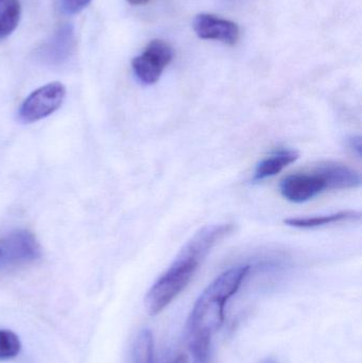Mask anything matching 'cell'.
Masks as SVG:
<instances>
[{
  "mask_svg": "<svg viewBox=\"0 0 362 363\" xmlns=\"http://www.w3.org/2000/svg\"><path fill=\"white\" fill-rule=\"evenodd\" d=\"M235 230L232 223L210 224L198 230L176 255L168 270L153 284L145 298L150 315L161 313L191 283L206 256Z\"/></svg>",
  "mask_w": 362,
  "mask_h": 363,
  "instance_id": "1",
  "label": "cell"
},
{
  "mask_svg": "<svg viewBox=\"0 0 362 363\" xmlns=\"http://www.w3.org/2000/svg\"><path fill=\"white\" fill-rule=\"evenodd\" d=\"M250 266H238L219 275L198 298L187 321L186 336L189 350L197 362L205 363L210 341L222 328L225 307L232 296L237 294Z\"/></svg>",
  "mask_w": 362,
  "mask_h": 363,
  "instance_id": "2",
  "label": "cell"
},
{
  "mask_svg": "<svg viewBox=\"0 0 362 363\" xmlns=\"http://www.w3.org/2000/svg\"><path fill=\"white\" fill-rule=\"evenodd\" d=\"M174 59V49L163 40H153L144 52L134 57L132 69L136 79L144 85L155 84L165 68Z\"/></svg>",
  "mask_w": 362,
  "mask_h": 363,
  "instance_id": "3",
  "label": "cell"
},
{
  "mask_svg": "<svg viewBox=\"0 0 362 363\" xmlns=\"http://www.w3.org/2000/svg\"><path fill=\"white\" fill-rule=\"evenodd\" d=\"M65 96L66 89L62 83L52 82L40 87L30 94L21 104L19 121L32 123L46 118L61 108Z\"/></svg>",
  "mask_w": 362,
  "mask_h": 363,
  "instance_id": "4",
  "label": "cell"
},
{
  "mask_svg": "<svg viewBox=\"0 0 362 363\" xmlns=\"http://www.w3.org/2000/svg\"><path fill=\"white\" fill-rule=\"evenodd\" d=\"M42 255L40 243L27 230L11 233L0 247V264L4 267L21 266L38 259Z\"/></svg>",
  "mask_w": 362,
  "mask_h": 363,
  "instance_id": "5",
  "label": "cell"
},
{
  "mask_svg": "<svg viewBox=\"0 0 362 363\" xmlns=\"http://www.w3.org/2000/svg\"><path fill=\"white\" fill-rule=\"evenodd\" d=\"M327 190L329 183L319 167L310 174H291L280 184L281 194L293 203L308 202Z\"/></svg>",
  "mask_w": 362,
  "mask_h": 363,
  "instance_id": "6",
  "label": "cell"
},
{
  "mask_svg": "<svg viewBox=\"0 0 362 363\" xmlns=\"http://www.w3.org/2000/svg\"><path fill=\"white\" fill-rule=\"evenodd\" d=\"M193 28L202 40H219L229 46H234L240 38L237 23L208 13L198 14L193 18Z\"/></svg>",
  "mask_w": 362,
  "mask_h": 363,
  "instance_id": "7",
  "label": "cell"
},
{
  "mask_svg": "<svg viewBox=\"0 0 362 363\" xmlns=\"http://www.w3.org/2000/svg\"><path fill=\"white\" fill-rule=\"evenodd\" d=\"M299 157V153L290 149L274 151L269 157L257 164L253 176V183H259L278 176L285 168L297 162Z\"/></svg>",
  "mask_w": 362,
  "mask_h": 363,
  "instance_id": "8",
  "label": "cell"
},
{
  "mask_svg": "<svg viewBox=\"0 0 362 363\" xmlns=\"http://www.w3.org/2000/svg\"><path fill=\"white\" fill-rule=\"evenodd\" d=\"M318 167L329 183V190L352 189L361 185V174L344 164L327 162Z\"/></svg>",
  "mask_w": 362,
  "mask_h": 363,
  "instance_id": "9",
  "label": "cell"
},
{
  "mask_svg": "<svg viewBox=\"0 0 362 363\" xmlns=\"http://www.w3.org/2000/svg\"><path fill=\"white\" fill-rule=\"evenodd\" d=\"M74 30L70 26L60 28L42 50L45 61L60 64L67 60L74 47Z\"/></svg>",
  "mask_w": 362,
  "mask_h": 363,
  "instance_id": "10",
  "label": "cell"
},
{
  "mask_svg": "<svg viewBox=\"0 0 362 363\" xmlns=\"http://www.w3.org/2000/svg\"><path fill=\"white\" fill-rule=\"evenodd\" d=\"M361 213L354 211H339L331 215L317 216V217L290 218L284 221L291 228H317L329 224L342 223V222L358 221L361 220Z\"/></svg>",
  "mask_w": 362,
  "mask_h": 363,
  "instance_id": "11",
  "label": "cell"
},
{
  "mask_svg": "<svg viewBox=\"0 0 362 363\" xmlns=\"http://www.w3.org/2000/svg\"><path fill=\"white\" fill-rule=\"evenodd\" d=\"M21 13L18 0H0V40L14 32L18 26Z\"/></svg>",
  "mask_w": 362,
  "mask_h": 363,
  "instance_id": "12",
  "label": "cell"
},
{
  "mask_svg": "<svg viewBox=\"0 0 362 363\" xmlns=\"http://www.w3.org/2000/svg\"><path fill=\"white\" fill-rule=\"evenodd\" d=\"M133 363H154V339L149 330H142L134 342Z\"/></svg>",
  "mask_w": 362,
  "mask_h": 363,
  "instance_id": "13",
  "label": "cell"
},
{
  "mask_svg": "<svg viewBox=\"0 0 362 363\" xmlns=\"http://www.w3.org/2000/svg\"><path fill=\"white\" fill-rule=\"evenodd\" d=\"M21 351L19 337L12 330H0V362L17 357Z\"/></svg>",
  "mask_w": 362,
  "mask_h": 363,
  "instance_id": "14",
  "label": "cell"
},
{
  "mask_svg": "<svg viewBox=\"0 0 362 363\" xmlns=\"http://www.w3.org/2000/svg\"><path fill=\"white\" fill-rule=\"evenodd\" d=\"M91 0H61L62 8L68 14H77L89 6Z\"/></svg>",
  "mask_w": 362,
  "mask_h": 363,
  "instance_id": "15",
  "label": "cell"
},
{
  "mask_svg": "<svg viewBox=\"0 0 362 363\" xmlns=\"http://www.w3.org/2000/svg\"><path fill=\"white\" fill-rule=\"evenodd\" d=\"M346 146L349 147L350 150H352V152L354 153V155H357L358 159H361L362 151V143L361 136L353 135L346 138Z\"/></svg>",
  "mask_w": 362,
  "mask_h": 363,
  "instance_id": "16",
  "label": "cell"
},
{
  "mask_svg": "<svg viewBox=\"0 0 362 363\" xmlns=\"http://www.w3.org/2000/svg\"><path fill=\"white\" fill-rule=\"evenodd\" d=\"M132 6H142V4H148L150 0H127Z\"/></svg>",
  "mask_w": 362,
  "mask_h": 363,
  "instance_id": "17",
  "label": "cell"
},
{
  "mask_svg": "<svg viewBox=\"0 0 362 363\" xmlns=\"http://www.w3.org/2000/svg\"><path fill=\"white\" fill-rule=\"evenodd\" d=\"M171 363H189V359L187 356L180 355L179 357H176V359H174Z\"/></svg>",
  "mask_w": 362,
  "mask_h": 363,
  "instance_id": "18",
  "label": "cell"
},
{
  "mask_svg": "<svg viewBox=\"0 0 362 363\" xmlns=\"http://www.w3.org/2000/svg\"><path fill=\"white\" fill-rule=\"evenodd\" d=\"M265 363H276L274 360H267Z\"/></svg>",
  "mask_w": 362,
  "mask_h": 363,
  "instance_id": "19",
  "label": "cell"
}]
</instances>
